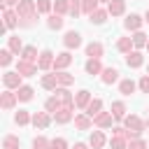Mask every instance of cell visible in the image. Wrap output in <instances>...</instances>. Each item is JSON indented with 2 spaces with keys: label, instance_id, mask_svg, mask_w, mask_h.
<instances>
[{
  "label": "cell",
  "instance_id": "obj_1",
  "mask_svg": "<svg viewBox=\"0 0 149 149\" xmlns=\"http://www.w3.org/2000/svg\"><path fill=\"white\" fill-rule=\"evenodd\" d=\"M37 70H40L37 63H28V61H19V63H16V72H19L21 77H33Z\"/></svg>",
  "mask_w": 149,
  "mask_h": 149
},
{
  "label": "cell",
  "instance_id": "obj_2",
  "mask_svg": "<svg viewBox=\"0 0 149 149\" xmlns=\"http://www.w3.org/2000/svg\"><path fill=\"white\" fill-rule=\"evenodd\" d=\"M63 44H65L68 49H77V47L81 44V35H79L77 30H70V33H65V37H63Z\"/></svg>",
  "mask_w": 149,
  "mask_h": 149
},
{
  "label": "cell",
  "instance_id": "obj_3",
  "mask_svg": "<svg viewBox=\"0 0 149 149\" xmlns=\"http://www.w3.org/2000/svg\"><path fill=\"white\" fill-rule=\"evenodd\" d=\"M2 81H5L7 88H21V74L19 72H5Z\"/></svg>",
  "mask_w": 149,
  "mask_h": 149
},
{
  "label": "cell",
  "instance_id": "obj_4",
  "mask_svg": "<svg viewBox=\"0 0 149 149\" xmlns=\"http://www.w3.org/2000/svg\"><path fill=\"white\" fill-rule=\"evenodd\" d=\"M54 65V54L49 51V49H44L42 54H40V58H37V68L40 70H47V68H51Z\"/></svg>",
  "mask_w": 149,
  "mask_h": 149
},
{
  "label": "cell",
  "instance_id": "obj_5",
  "mask_svg": "<svg viewBox=\"0 0 149 149\" xmlns=\"http://www.w3.org/2000/svg\"><path fill=\"white\" fill-rule=\"evenodd\" d=\"M2 19H5V28H14V26L19 23V14H16V12H12L9 7H5Z\"/></svg>",
  "mask_w": 149,
  "mask_h": 149
},
{
  "label": "cell",
  "instance_id": "obj_6",
  "mask_svg": "<svg viewBox=\"0 0 149 149\" xmlns=\"http://www.w3.org/2000/svg\"><path fill=\"white\" fill-rule=\"evenodd\" d=\"M70 63H72V56H70L68 51H63V54L56 56V61H54V70H63V68H68Z\"/></svg>",
  "mask_w": 149,
  "mask_h": 149
},
{
  "label": "cell",
  "instance_id": "obj_7",
  "mask_svg": "<svg viewBox=\"0 0 149 149\" xmlns=\"http://www.w3.org/2000/svg\"><path fill=\"white\" fill-rule=\"evenodd\" d=\"M33 123H35V128H47L51 123V116L47 112H37V114H33Z\"/></svg>",
  "mask_w": 149,
  "mask_h": 149
},
{
  "label": "cell",
  "instance_id": "obj_8",
  "mask_svg": "<svg viewBox=\"0 0 149 149\" xmlns=\"http://www.w3.org/2000/svg\"><path fill=\"white\" fill-rule=\"evenodd\" d=\"M54 119H56V123H68V121L72 119V107H61V109L54 114Z\"/></svg>",
  "mask_w": 149,
  "mask_h": 149
},
{
  "label": "cell",
  "instance_id": "obj_9",
  "mask_svg": "<svg viewBox=\"0 0 149 149\" xmlns=\"http://www.w3.org/2000/svg\"><path fill=\"white\" fill-rule=\"evenodd\" d=\"M119 79V70L116 68H105L102 70V84H114Z\"/></svg>",
  "mask_w": 149,
  "mask_h": 149
},
{
  "label": "cell",
  "instance_id": "obj_10",
  "mask_svg": "<svg viewBox=\"0 0 149 149\" xmlns=\"http://www.w3.org/2000/svg\"><path fill=\"white\" fill-rule=\"evenodd\" d=\"M16 100H19V98H16V93H12V91H5V93H2V100H0V105H2V109H12Z\"/></svg>",
  "mask_w": 149,
  "mask_h": 149
},
{
  "label": "cell",
  "instance_id": "obj_11",
  "mask_svg": "<svg viewBox=\"0 0 149 149\" xmlns=\"http://www.w3.org/2000/svg\"><path fill=\"white\" fill-rule=\"evenodd\" d=\"M123 26H126L128 30H135V33H137V30H140V26H142V19H140L137 14H130V16L123 21Z\"/></svg>",
  "mask_w": 149,
  "mask_h": 149
},
{
  "label": "cell",
  "instance_id": "obj_12",
  "mask_svg": "<svg viewBox=\"0 0 149 149\" xmlns=\"http://www.w3.org/2000/svg\"><path fill=\"white\" fill-rule=\"evenodd\" d=\"M142 61H144V58H142V54H140V51H130V54L126 56L128 68H140V65H142Z\"/></svg>",
  "mask_w": 149,
  "mask_h": 149
},
{
  "label": "cell",
  "instance_id": "obj_13",
  "mask_svg": "<svg viewBox=\"0 0 149 149\" xmlns=\"http://www.w3.org/2000/svg\"><path fill=\"white\" fill-rule=\"evenodd\" d=\"M56 95L63 100L65 107H72V105H74V98H72V93H70L68 88H56Z\"/></svg>",
  "mask_w": 149,
  "mask_h": 149
},
{
  "label": "cell",
  "instance_id": "obj_14",
  "mask_svg": "<svg viewBox=\"0 0 149 149\" xmlns=\"http://www.w3.org/2000/svg\"><path fill=\"white\" fill-rule=\"evenodd\" d=\"M93 123H95V126H100V128L112 126V112H102V114H98V116L93 119Z\"/></svg>",
  "mask_w": 149,
  "mask_h": 149
},
{
  "label": "cell",
  "instance_id": "obj_15",
  "mask_svg": "<svg viewBox=\"0 0 149 149\" xmlns=\"http://www.w3.org/2000/svg\"><path fill=\"white\" fill-rule=\"evenodd\" d=\"M86 54H88V58H100L102 56V44L100 42H91L86 47Z\"/></svg>",
  "mask_w": 149,
  "mask_h": 149
},
{
  "label": "cell",
  "instance_id": "obj_16",
  "mask_svg": "<svg viewBox=\"0 0 149 149\" xmlns=\"http://www.w3.org/2000/svg\"><path fill=\"white\" fill-rule=\"evenodd\" d=\"M88 102H91V93H88L86 88L79 91L77 98H74V105H77V107H88Z\"/></svg>",
  "mask_w": 149,
  "mask_h": 149
},
{
  "label": "cell",
  "instance_id": "obj_17",
  "mask_svg": "<svg viewBox=\"0 0 149 149\" xmlns=\"http://www.w3.org/2000/svg\"><path fill=\"white\" fill-rule=\"evenodd\" d=\"M61 105H63V100H61V98L54 93V95L47 100V105H44V107H47V112H54V114H56V112L61 109Z\"/></svg>",
  "mask_w": 149,
  "mask_h": 149
},
{
  "label": "cell",
  "instance_id": "obj_18",
  "mask_svg": "<svg viewBox=\"0 0 149 149\" xmlns=\"http://www.w3.org/2000/svg\"><path fill=\"white\" fill-rule=\"evenodd\" d=\"M100 109H102V102H100V100H91V102H88V107H86V116L95 119V116L100 114Z\"/></svg>",
  "mask_w": 149,
  "mask_h": 149
},
{
  "label": "cell",
  "instance_id": "obj_19",
  "mask_svg": "<svg viewBox=\"0 0 149 149\" xmlns=\"http://www.w3.org/2000/svg\"><path fill=\"white\" fill-rule=\"evenodd\" d=\"M21 61L35 63V61H37V49H35V47H26V49L21 51Z\"/></svg>",
  "mask_w": 149,
  "mask_h": 149
},
{
  "label": "cell",
  "instance_id": "obj_20",
  "mask_svg": "<svg viewBox=\"0 0 149 149\" xmlns=\"http://www.w3.org/2000/svg\"><path fill=\"white\" fill-rule=\"evenodd\" d=\"M100 70H102L100 58H88V61H86V72H88V74H98Z\"/></svg>",
  "mask_w": 149,
  "mask_h": 149
},
{
  "label": "cell",
  "instance_id": "obj_21",
  "mask_svg": "<svg viewBox=\"0 0 149 149\" xmlns=\"http://www.w3.org/2000/svg\"><path fill=\"white\" fill-rule=\"evenodd\" d=\"M16 98H19L21 102L33 100V88H30V86H21V88H16Z\"/></svg>",
  "mask_w": 149,
  "mask_h": 149
},
{
  "label": "cell",
  "instance_id": "obj_22",
  "mask_svg": "<svg viewBox=\"0 0 149 149\" xmlns=\"http://www.w3.org/2000/svg\"><path fill=\"white\" fill-rule=\"evenodd\" d=\"M123 9H126V2H123V0H112V2H109V14H112V16L123 14Z\"/></svg>",
  "mask_w": 149,
  "mask_h": 149
},
{
  "label": "cell",
  "instance_id": "obj_23",
  "mask_svg": "<svg viewBox=\"0 0 149 149\" xmlns=\"http://www.w3.org/2000/svg\"><path fill=\"white\" fill-rule=\"evenodd\" d=\"M102 144H105V135H102L100 130H93V133H91V147H93V149H100Z\"/></svg>",
  "mask_w": 149,
  "mask_h": 149
},
{
  "label": "cell",
  "instance_id": "obj_24",
  "mask_svg": "<svg viewBox=\"0 0 149 149\" xmlns=\"http://www.w3.org/2000/svg\"><path fill=\"white\" fill-rule=\"evenodd\" d=\"M119 91H121L123 95H130V93L135 91V81H133V79H123V81L119 84Z\"/></svg>",
  "mask_w": 149,
  "mask_h": 149
},
{
  "label": "cell",
  "instance_id": "obj_25",
  "mask_svg": "<svg viewBox=\"0 0 149 149\" xmlns=\"http://www.w3.org/2000/svg\"><path fill=\"white\" fill-rule=\"evenodd\" d=\"M123 112H126V105H123L121 100L112 102V116H114V119H123Z\"/></svg>",
  "mask_w": 149,
  "mask_h": 149
},
{
  "label": "cell",
  "instance_id": "obj_26",
  "mask_svg": "<svg viewBox=\"0 0 149 149\" xmlns=\"http://www.w3.org/2000/svg\"><path fill=\"white\" fill-rule=\"evenodd\" d=\"M105 19H107V12H105V9H95V12L91 14V23H95V26L105 23Z\"/></svg>",
  "mask_w": 149,
  "mask_h": 149
},
{
  "label": "cell",
  "instance_id": "obj_27",
  "mask_svg": "<svg viewBox=\"0 0 149 149\" xmlns=\"http://www.w3.org/2000/svg\"><path fill=\"white\" fill-rule=\"evenodd\" d=\"M130 47H133V37H121V40L116 42V49H119V51L130 54Z\"/></svg>",
  "mask_w": 149,
  "mask_h": 149
},
{
  "label": "cell",
  "instance_id": "obj_28",
  "mask_svg": "<svg viewBox=\"0 0 149 149\" xmlns=\"http://www.w3.org/2000/svg\"><path fill=\"white\" fill-rule=\"evenodd\" d=\"M14 121H16L19 126H26V123H28V121H33V119H30V114H28L26 109H19V112L14 114Z\"/></svg>",
  "mask_w": 149,
  "mask_h": 149
},
{
  "label": "cell",
  "instance_id": "obj_29",
  "mask_svg": "<svg viewBox=\"0 0 149 149\" xmlns=\"http://www.w3.org/2000/svg\"><path fill=\"white\" fill-rule=\"evenodd\" d=\"M19 137H14V135H7L5 140H2V149H19Z\"/></svg>",
  "mask_w": 149,
  "mask_h": 149
},
{
  "label": "cell",
  "instance_id": "obj_30",
  "mask_svg": "<svg viewBox=\"0 0 149 149\" xmlns=\"http://www.w3.org/2000/svg\"><path fill=\"white\" fill-rule=\"evenodd\" d=\"M98 9V0H81V12H86L88 16Z\"/></svg>",
  "mask_w": 149,
  "mask_h": 149
},
{
  "label": "cell",
  "instance_id": "obj_31",
  "mask_svg": "<svg viewBox=\"0 0 149 149\" xmlns=\"http://www.w3.org/2000/svg\"><path fill=\"white\" fill-rule=\"evenodd\" d=\"M7 44H9V51H12V54H21V51H23V44H21L19 37H9Z\"/></svg>",
  "mask_w": 149,
  "mask_h": 149
},
{
  "label": "cell",
  "instance_id": "obj_32",
  "mask_svg": "<svg viewBox=\"0 0 149 149\" xmlns=\"http://www.w3.org/2000/svg\"><path fill=\"white\" fill-rule=\"evenodd\" d=\"M56 84H58V77L56 74H44L42 77V86L44 88H56Z\"/></svg>",
  "mask_w": 149,
  "mask_h": 149
},
{
  "label": "cell",
  "instance_id": "obj_33",
  "mask_svg": "<svg viewBox=\"0 0 149 149\" xmlns=\"http://www.w3.org/2000/svg\"><path fill=\"white\" fill-rule=\"evenodd\" d=\"M47 26H49L51 30H58V28H63V19H61L58 14H54V16H49V21H47Z\"/></svg>",
  "mask_w": 149,
  "mask_h": 149
},
{
  "label": "cell",
  "instance_id": "obj_34",
  "mask_svg": "<svg viewBox=\"0 0 149 149\" xmlns=\"http://www.w3.org/2000/svg\"><path fill=\"white\" fill-rule=\"evenodd\" d=\"M74 126H77L79 130L91 128V116H77V119H74Z\"/></svg>",
  "mask_w": 149,
  "mask_h": 149
},
{
  "label": "cell",
  "instance_id": "obj_35",
  "mask_svg": "<svg viewBox=\"0 0 149 149\" xmlns=\"http://www.w3.org/2000/svg\"><path fill=\"white\" fill-rule=\"evenodd\" d=\"M147 42H149V40H147V35H144V33H140V30H137V33L133 35V44H135V47H147Z\"/></svg>",
  "mask_w": 149,
  "mask_h": 149
},
{
  "label": "cell",
  "instance_id": "obj_36",
  "mask_svg": "<svg viewBox=\"0 0 149 149\" xmlns=\"http://www.w3.org/2000/svg\"><path fill=\"white\" fill-rule=\"evenodd\" d=\"M33 147H35V149H51V142H49L47 137H35V140H33Z\"/></svg>",
  "mask_w": 149,
  "mask_h": 149
},
{
  "label": "cell",
  "instance_id": "obj_37",
  "mask_svg": "<svg viewBox=\"0 0 149 149\" xmlns=\"http://www.w3.org/2000/svg\"><path fill=\"white\" fill-rule=\"evenodd\" d=\"M56 77H58V84H63V86H68V84L74 81V77L68 74V72H56Z\"/></svg>",
  "mask_w": 149,
  "mask_h": 149
},
{
  "label": "cell",
  "instance_id": "obj_38",
  "mask_svg": "<svg viewBox=\"0 0 149 149\" xmlns=\"http://www.w3.org/2000/svg\"><path fill=\"white\" fill-rule=\"evenodd\" d=\"M54 9H56L58 14H65V12H70V2H68V0H56Z\"/></svg>",
  "mask_w": 149,
  "mask_h": 149
},
{
  "label": "cell",
  "instance_id": "obj_39",
  "mask_svg": "<svg viewBox=\"0 0 149 149\" xmlns=\"http://www.w3.org/2000/svg\"><path fill=\"white\" fill-rule=\"evenodd\" d=\"M35 2H37V12L40 14H47L51 9V0H35Z\"/></svg>",
  "mask_w": 149,
  "mask_h": 149
},
{
  "label": "cell",
  "instance_id": "obj_40",
  "mask_svg": "<svg viewBox=\"0 0 149 149\" xmlns=\"http://www.w3.org/2000/svg\"><path fill=\"white\" fill-rule=\"evenodd\" d=\"M149 147V142H142L140 137L137 140H128V149H147Z\"/></svg>",
  "mask_w": 149,
  "mask_h": 149
},
{
  "label": "cell",
  "instance_id": "obj_41",
  "mask_svg": "<svg viewBox=\"0 0 149 149\" xmlns=\"http://www.w3.org/2000/svg\"><path fill=\"white\" fill-rule=\"evenodd\" d=\"M0 63H2L5 68L12 63V51H9V49H2V51H0Z\"/></svg>",
  "mask_w": 149,
  "mask_h": 149
},
{
  "label": "cell",
  "instance_id": "obj_42",
  "mask_svg": "<svg viewBox=\"0 0 149 149\" xmlns=\"http://www.w3.org/2000/svg\"><path fill=\"white\" fill-rule=\"evenodd\" d=\"M112 149H126V137L114 135V137H112Z\"/></svg>",
  "mask_w": 149,
  "mask_h": 149
},
{
  "label": "cell",
  "instance_id": "obj_43",
  "mask_svg": "<svg viewBox=\"0 0 149 149\" xmlns=\"http://www.w3.org/2000/svg\"><path fill=\"white\" fill-rule=\"evenodd\" d=\"M79 12H81V0H70V14L79 16Z\"/></svg>",
  "mask_w": 149,
  "mask_h": 149
},
{
  "label": "cell",
  "instance_id": "obj_44",
  "mask_svg": "<svg viewBox=\"0 0 149 149\" xmlns=\"http://www.w3.org/2000/svg\"><path fill=\"white\" fill-rule=\"evenodd\" d=\"M51 149H68V142L63 137H56V140H51Z\"/></svg>",
  "mask_w": 149,
  "mask_h": 149
},
{
  "label": "cell",
  "instance_id": "obj_45",
  "mask_svg": "<svg viewBox=\"0 0 149 149\" xmlns=\"http://www.w3.org/2000/svg\"><path fill=\"white\" fill-rule=\"evenodd\" d=\"M140 88H142V93H149V74H144L140 79Z\"/></svg>",
  "mask_w": 149,
  "mask_h": 149
},
{
  "label": "cell",
  "instance_id": "obj_46",
  "mask_svg": "<svg viewBox=\"0 0 149 149\" xmlns=\"http://www.w3.org/2000/svg\"><path fill=\"white\" fill-rule=\"evenodd\" d=\"M19 2H21V0H2L5 7H9V5H19Z\"/></svg>",
  "mask_w": 149,
  "mask_h": 149
},
{
  "label": "cell",
  "instance_id": "obj_47",
  "mask_svg": "<svg viewBox=\"0 0 149 149\" xmlns=\"http://www.w3.org/2000/svg\"><path fill=\"white\" fill-rule=\"evenodd\" d=\"M74 149H86V144H84V142H77V144H74Z\"/></svg>",
  "mask_w": 149,
  "mask_h": 149
},
{
  "label": "cell",
  "instance_id": "obj_48",
  "mask_svg": "<svg viewBox=\"0 0 149 149\" xmlns=\"http://www.w3.org/2000/svg\"><path fill=\"white\" fill-rule=\"evenodd\" d=\"M147 23H149V9H147Z\"/></svg>",
  "mask_w": 149,
  "mask_h": 149
},
{
  "label": "cell",
  "instance_id": "obj_49",
  "mask_svg": "<svg viewBox=\"0 0 149 149\" xmlns=\"http://www.w3.org/2000/svg\"><path fill=\"white\" fill-rule=\"evenodd\" d=\"M100 2H112V0H100Z\"/></svg>",
  "mask_w": 149,
  "mask_h": 149
},
{
  "label": "cell",
  "instance_id": "obj_50",
  "mask_svg": "<svg viewBox=\"0 0 149 149\" xmlns=\"http://www.w3.org/2000/svg\"><path fill=\"white\" fill-rule=\"evenodd\" d=\"M147 49H149V42H147Z\"/></svg>",
  "mask_w": 149,
  "mask_h": 149
},
{
  "label": "cell",
  "instance_id": "obj_51",
  "mask_svg": "<svg viewBox=\"0 0 149 149\" xmlns=\"http://www.w3.org/2000/svg\"><path fill=\"white\" fill-rule=\"evenodd\" d=\"M147 123H149V121H147Z\"/></svg>",
  "mask_w": 149,
  "mask_h": 149
}]
</instances>
